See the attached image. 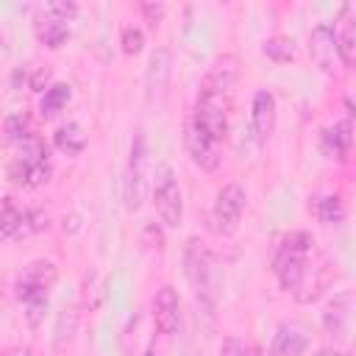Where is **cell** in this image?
<instances>
[{
	"mask_svg": "<svg viewBox=\"0 0 356 356\" xmlns=\"http://www.w3.org/2000/svg\"><path fill=\"white\" fill-rule=\"evenodd\" d=\"M312 245H314V239L306 231H292L281 239L278 253L273 259V273L278 275V284L286 292H295L300 286V281L306 275V256H309Z\"/></svg>",
	"mask_w": 356,
	"mask_h": 356,
	"instance_id": "1",
	"label": "cell"
},
{
	"mask_svg": "<svg viewBox=\"0 0 356 356\" xmlns=\"http://www.w3.org/2000/svg\"><path fill=\"white\" fill-rule=\"evenodd\" d=\"M184 264H186V278L197 295V300L211 309L214 303V256L200 239H189L184 250Z\"/></svg>",
	"mask_w": 356,
	"mask_h": 356,
	"instance_id": "2",
	"label": "cell"
},
{
	"mask_svg": "<svg viewBox=\"0 0 356 356\" xmlns=\"http://www.w3.org/2000/svg\"><path fill=\"white\" fill-rule=\"evenodd\" d=\"M153 206H156V214L159 220L167 225V228H178L181 220H184V195H181V186L175 181V172L172 167L161 164L156 170V181H153Z\"/></svg>",
	"mask_w": 356,
	"mask_h": 356,
	"instance_id": "3",
	"label": "cell"
},
{
	"mask_svg": "<svg viewBox=\"0 0 356 356\" xmlns=\"http://www.w3.org/2000/svg\"><path fill=\"white\" fill-rule=\"evenodd\" d=\"M192 120L200 125V131L211 142H222L225 134H228V103H225V97L211 95V92H200Z\"/></svg>",
	"mask_w": 356,
	"mask_h": 356,
	"instance_id": "4",
	"label": "cell"
},
{
	"mask_svg": "<svg viewBox=\"0 0 356 356\" xmlns=\"http://www.w3.org/2000/svg\"><path fill=\"white\" fill-rule=\"evenodd\" d=\"M245 200H248L245 197V189L236 181L225 184L217 192V197H214V225H217V231L222 236L236 234L239 220H242V211H245Z\"/></svg>",
	"mask_w": 356,
	"mask_h": 356,
	"instance_id": "5",
	"label": "cell"
},
{
	"mask_svg": "<svg viewBox=\"0 0 356 356\" xmlns=\"http://www.w3.org/2000/svg\"><path fill=\"white\" fill-rule=\"evenodd\" d=\"M56 278H58V270H56L53 261H44V259L31 261V264L25 267V273L17 278V286H14V289H17V298H19L22 303H28V300H33V298H44V295L53 289Z\"/></svg>",
	"mask_w": 356,
	"mask_h": 356,
	"instance_id": "6",
	"label": "cell"
},
{
	"mask_svg": "<svg viewBox=\"0 0 356 356\" xmlns=\"http://www.w3.org/2000/svg\"><path fill=\"white\" fill-rule=\"evenodd\" d=\"M145 164H147V147L145 136L136 134L131 142V161H128V178H125V206L128 211H136L145 197Z\"/></svg>",
	"mask_w": 356,
	"mask_h": 356,
	"instance_id": "7",
	"label": "cell"
},
{
	"mask_svg": "<svg viewBox=\"0 0 356 356\" xmlns=\"http://www.w3.org/2000/svg\"><path fill=\"white\" fill-rule=\"evenodd\" d=\"M184 147H186L189 159H192L200 170L211 172V170H217V167H220L217 142H211V139L200 131V125H197L192 117H189V120H186V125H184Z\"/></svg>",
	"mask_w": 356,
	"mask_h": 356,
	"instance_id": "8",
	"label": "cell"
},
{
	"mask_svg": "<svg viewBox=\"0 0 356 356\" xmlns=\"http://www.w3.org/2000/svg\"><path fill=\"white\" fill-rule=\"evenodd\" d=\"M153 320H156V328L164 334V337H175L178 334V325H181V300H178V292L164 284L159 292H156V300H153Z\"/></svg>",
	"mask_w": 356,
	"mask_h": 356,
	"instance_id": "9",
	"label": "cell"
},
{
	"mask_svg": "<svg viewBox=\"0 0 356 356\" xmlns=\"http://www.w3.org/2000/svg\"><path fill=\"white\" fill-rule=\"evenodd\" d=\"M239 72H242V67H239V56L225 53V56H220V58L209 67V72H206V78H203V89H200V92L225 95V92L239 81Z\"/></svg>",
	"mask_w": 356,
	"mask_h": 356,
	"instance_id": "10",
	"label": "cell"
},
{
	"mask_svg": "<svg viewBox=\"0 0 356 356\" xmlns=\"http://www.w3.org/2000/svg\"><path fill=\"white\" fill-rule=\"evenodd\" d=\"M334 42H337V58L345 70H350L356 64V19H353V6H345L339 11V25L334 31Z\"/></svg>",
	"mask_w": 356,
	"mask_h": 356,
	"instance_id": "11",
	"label": "cell"
},
{
	"mask_svg": "<svg viewBox=\"0 0 356 356\" xmlns=\"http://www.w3.org/2000/svg\"><path fill=\"white\" fill-rule=\"evenodd\" d=\"M170 75H172V56L167 47H156L150 53V61H147V95L150 100L153 97H164L167 86H170Z\"/></svg>",
	"mask_w": 356,
	"mask_h": 356,
	"instance_id": "12",
	"label": "cell"
},
{
	"mask_svg": "<svg viewBox=\"0 0 356 356\" xmlns=\"http://www.w3.org/2000/svg\"><path fill=\"white\" fill-rule=\"evenodd\" d=\"M350 145H353V125H350V120H339V122L323 128V134H320V147H323V153L328 159L345 161L348 153H350Z\"/></svg>",
	"mask_w": 356,
	"mask_h": 356,
	"instance_id": "13",
	"label": "cell"
},
{
	"mask_svg": "<svg viewBox=\"0 0 356 356\" xmlns=\"http://www.w3.org/2000/svg\"><path fill=\"white\" fill-rule=\"evenodd\" d=\"M309 53H312V61L331 72L334 70V58H337V42H334V28L328 22H320L314 25L312 36H309Z\"/></svg>",
	"mask_w": 356,
	"mask_h": 356,
	"instance_id": "14",
	"label": "cell"
},
{
	"mask_svg": "<svg viewBox=\"0 0 356 356\" xmlns=\"http://www.w3.org/2000/svg\"><path fill=\"white\" fill-rule=\"evenodd\" d=\"M250 122H253V131L261 142H267L275 131V97L273 92L267 89H259L253 95V106H250Z\"/></svg>",
	"mask_w": 356,
	"mask_h": 356,
	"instance_id": "15",
	"label": "cell"
},
{
	"mask_svg": "<svg viewBox=\"0 0 356 356\" xmlns=\"http://www.w3.org/2000/svg\"><path fill=\"white\" fill-rule=\"evenodd\" d=\"M309 348V337L298 325H278L270 342V356H303Z\"/></svg>",
	"mask_w": 356,
	"mask_h": 356,
	"instance_id": "16",
	"label": "cell"
},
{
	"mask_svg": "<svg viewBox=\"0 0 356 356\" xmlns=\"http://www.w3.org/2000/svg\"><path fill=\"white\" fill-rule=\"evenodd\" d=\"M53 145H56L61 153H67V156H78V153H83V147H86V134H83V128H81L78 122H64V125L56 128Z\"/></svg>",
	"mask_w": 356,
	"mask_h": 356,
	"instance_id": "17",
	"label": "cell"
},
{
	"mask_svg": "<svg viewBox=\"0 0 356 356\" xmlns=\"http://www.w3.org/2000/svg\"><path fill=\"white\" fill-rule=\"evenodd\" d=\"M36 36H39V42L44 44V47H61L67 39H70V28H67V22H61V19H53V17H42L39 22H36Z\"/></svg>",
	"mask_w": 356,
	"mask_h": 356,
	"instance_id": "18",
	"label": "cell"
},
{
	"mask_svg": "<svg viewBox=\"0 0 356 356\" xmlns=\"http://www.w3.org/2000/svg\"><path fill=\"white\" fill-rule=\"evenodd\" d=\"M70 97H72V89H70L67 83H53V86H47L44 95H42V103H39L42 117H53V114H58V111L70 103Z\"/></svg>",
	"mask_w": 356,
	"mask_h": 356,
	"instance_id": "19",
	"label": "cell"
},
{
	"mask_svg": "<svg viewBox=\"0 0 356 356\" xmlns=\"http://www.w3.org/2000/svg\"><path fill=\"white\" fill-rule=\"evenodd\" d=\"M75 331H78V309L64 306V309L58 312V317H56V337H53V345L61 350L64 345L72 342Z\"/></svg>",
	"mask_w": 356,
	"mask_h": 356,
	"instance_id": "20",
	"label": "cell"
},
{
	"mask_svg": "<svg viewBox=\"0 0 356 356\" xmlns=\"http://www.w3.org/2000/svg\"><path fill=\"white\" fill-rule=\"evenodd\" d=\"M3 136H6V142H11V145H22L28 136H33V131H31V117H28L25 111H17V114L6 117V122H3Z\"/></svg>",
	"mask_w": 356,
	"mask_h": 356,
	"instance_id": "21",
	"label": "cell"
},
{
	"mask_svg": "<svg viewBox=\"0 0 356 356\" xmlns=\"http://www.w3.org/2000/svg\"><path fill=\"white\" fill-rule=\"evenodd\" d=\"M345 214H348V209H345V200L339 195H325V197L317 200V217H320V222L339 225L345 220Z\"/></svg>",
	"mask_w": 356,
	"mask_h": 356,
	"instance_id": "22",
	"label": "cell"
},
{
	"mask_svg": "<svg viewBox=\"0 0 356 356\" xmlns=\"http://www.w3.org/2000/svg\"><path fill=\"white\" fill-rule=\"evenodd\" d=\"M0 228L6 236H17L25 228V211L17 209V203L11 197H6L0 206Z\"/></svg>",
	"mask_w": 356,
	"mask_h": 356,
	"instance_id": "23",
	"label": "cell"
},
{
	"mask_svg": "<svg viewBox=\"0 0 356 356\" xmlns=\"http://www.w3.org/2000/svg\"><path fill=\"white\" fill-rule=\"evenodd\" d=\"M261 50H264V56H267V58L281 61V64L295 58V47H292V42H289L286 36H273V39H267Z\"/></svg>",
	"mask_w": 356,
	"mask_h": 356,
	"instance_id": "24",
	"label": "cell"
},
{
	"mask_svg": "<svg viewBox=\"0 0 356 356\" xmlns=\"http://www.w3.org/2000/svg\"><path fill=\"white\" fill-rule=\"evenodd\" d=\"M83 303L89 306V312H95L103 303V278L97 270L86 273V284H83Z\"/></svg>",
	"mask_w": 356,
	"mask_h": 356,
	"instance_id": "25",
	"label": "cell"
},
{
	"mask_svg": "<svg viewBox=\"0 0 356 356\" xmlns=\"http://www.w3.org/2000/svg\"><path fill=\"white\" fill-rule=\"evenodd\" d=\"M348 309H350V295H339V300H334L331 309H328V314H325V325L334 328V331H339L342 323L348 320Z\"/></svg>",
	"mask_w": 356,
	"mask_h": 356,
	"instance_id": "26",
	"label": "cell"
},
{
	"mask_svg": "<svg viewBox=\"0 0 356 356\" xmlns=\"http://www.w3.org/2000/svg\"><path fill=\"white\" fill-rule=\"evenodd\" d=\"M120 44H122V53H125V56L142 53V47H145V33H142V28L128 25V28L122 31V36H120Z\"/></svg>",
	"mask_w": 356,
	"mask_h": 356,
	"instance_id": "27",
	"label": "cell"
},
{
	"mask_svg": "<svg viewBox=\"0 0 356 356\" xmlns=\"http://www.w3.org/2000/svg\"><path fill=\"white\" fill-rule=\"evenodd\" d=\"M75 14H78V6L70 3V0H56V3H47L44 6V17H53V19H61V22L72 19Z\"/></svg>",
	"mask_w": 356,
	"mask_h": 356,
	"instance_id": "28",
	"label": "cell"
},
{
	"mask_svg": "<svg viewBox=\"0 0 356 356\" xmlns=\"http://www.w3.org/2000/svg\"><path fill=\"white\" fill-rule=\"evenodd\" d=\"M44 312H47V295L44 298H33L25 303V320L31 328H39L42 320H44Z\"/></svg>",
	"mask_w": 356,
	"mask_h": 356,
	"instance_id": "29",
	"label": "cell"
},
{
	"mask_svg": "<svg viewBox=\"0 0 356 356\" xmlns=\"http://www.w3.org/2000/svg\"><path fill=\"white\" fill-rule=\"evenodd\" d=\"M142 242L150 248V250H164V231H161V225L159 222H147L145 225V231H142Z\"/></svg>",
	"mask_w": 356,
	"mask_h": 356,
	"instance_id": "30",
	"label": "cell"
},
{
	"mask_svg": "<svg viewBox=\"0 0 356 356\" xmlns=\"http://www.w3.org/2000/svg\"><path fill=\"white\" fill-rule=\"evenodd\" d=\"M8 181L17 186H28V161L25 159H14L8 164Z\"/></svg>",
	"mask_w": 356,
	"mask_h": 356,
	"instance_id": "31",
	"label": "cell"
},
{
	"mask_svg": "<svg viewBox=\"0 0 356 356\" xmlns=\"http://www.w3.org/2000/svg\"><path fill=\"white\" fill-rule=\"evenodd\" d=\"M142 17L156 31L159 22H161V17H164V3H142Z\"/></svg>",
	"mask_w": 356,
	"mask_h": 356,
	"instance_id": "32",
	"label": "cell"
},
{
	"mask_svg": "<svg viewBox=\"0 0 356 356\" xmlns=\"http://www.w3.org/2000/svg\"><path fill=\"white\" fill-rule=\"evenodd\" d=\"M47 214L42 209H28L25 211V228L28 231H47Z\"/></svg>",
	"mask_w": 356,
	"mask_h": 356,
	"instance_id": "33",
	"label": "cell"
},
{
	"mask_svg": "<svg viewBox=\"0 0 356 356\" xmlns=\"http://www.w3.org/2000/svg\"><path fill=\"white\" fill-rule=\"evenodd\" d=\"M245 350H248L245 342H239L236 337H228L222 342V348H220V356H245Z\"/></svg>",
	"mask_w": 356,
	"mask_h": 356,
	"instance_id": "34",
	"label": "cell"
},
{
	"mask_svg": "<svg viewBox=\"0 0 356 356\" xmlns=\"http://www.w3.org/2000/svg\"><path fill=\"white\" fill-rule=\"evenodd\" d=\"M47 81H50V70H47V67H39V70H33V75H31L28 86H31L33 92H42V89L47 86Z\"/></svg>",
	"mask_w": 356,
	"mask_h": 356,
	"instance_id": "35",
	"label": "cell"
},
{
	"mask_svg": "<svg viewBox=\"0 0 356 356\" xmlns=\"http://www.w3.org/2000/svg\"><path fill=\"white\" fill-rule=\"evenodd\" d=\"M0 356H33L31 345H8L6 350H0Z\"/></svg>",
	"mask_w": 356,
	"mask_h": 356,
	"instance_id": "36",
	"label": "cell"
},
{
	"mask_svg": "<svg viewBox=\"0 0 356 356\" xmlns=\"http://www.w3.org/2000/svg\"><path fill=\"white\" fill-rule=\"evenodd\" d=\"M245 356H261V350H259V348H253V345H248V350H245Z\"/></svg>",
	"mask_w": 356,
	"mask_h": 356,
	"instance_id": "37",
	"label": "cell"
},
{
	"mask_svg": "<svg viewBox=\"0 0 356 356\" xmlns=\"http://www.w3.org/2000/svg\"><path fill=\"white\" fill-rule=\"evenodd\" d=\"M145 356H159V353H156V348H147V353H145Z\"/></svg>",
	"mask_w": 356,
	"mask_h": 356,
	"instance_id": "38",
	"label": "cell"
}]
</instances>
